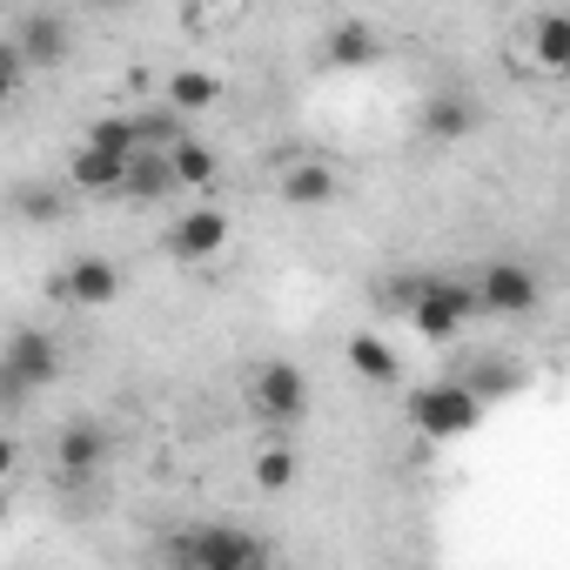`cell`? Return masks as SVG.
<instances>
[{"label": "cell", "instance_id": "cell-21", "mask_svg": "<svg viewBox=\"0 0 570 570\" xmlns=\"http://www.w3.org/2000/svg\"><path fill=\"white\" fill-rule=\"evenodd\" d=\"M14 215L48 228V222H61V215H68V195H61V188H48V181H28V188H14Z\"/></svg>", "mask_w": 570, "mask_h": 570}, {"label": "cell", "instance_id": "cell-7", "mask_svg": "<svg viewBox=\"0 0 570 570\" xmlns=\"http://www.w3.org/2000/svg\"><path fill=\"white\" fill-rule=\"evenodd\" d=\"M470 296H476V316H530L543 303V282L530 262H490L470 282Z\"/></svg>", "mask_w": 570, "mask_h": 570}, {"label": "cell", "instance_id": "cell-22", "mask_svg": "<svg viewBox=\"0 0 570 570\" xmlns=\"http://www.w3.org/2000/svg\"><path fill=\"white\" fill-rule=\"evenodd\" d=\"M88 148L135 155V121H128V115H101V121H88Z\"/></svg>", "mask_w": 570, "mask_h": 570}, {"label": "cell", "instance_id": "cell-11", "mask_svg": "<svg viewBox=\"0 0 570 570\" xmlns=\"http://www.w3.org/2000/svg\"><path fill=\"white\" fill-rule=\"evenodd\" d=\"M476 121H483V108H476L463 88H436V95L423 101V115H416L423 141H436V148H450V141H470V135H476Z\"/></svg>", "mask_w": 570, "mask_h": 570}, {"label": "cell", "instance_id": "cell-16", "mask_svg": "<svg viewBox=\"0 0 570 570\" xmlns=\"http://www.w3.org/2000/svg\"><path fill=\"white\" fill-rule=\"evenodd\" d=\"M121 161L128 155H108V148H75V161H68V181L81 188V195H115L121 188Z\"/></svg>", "mask_w": 570, "mask_h": 570}, {"label": "cell", "instance_id": "cell-24", "mask_svg": "<svg viewBox=\"0 0 570 570\" xmlns=\"http://www.w3.org/2000/svg\"><path fill=\"white\" fill-rule=\"evenodd\" d=\"M21 81H28V61H21V48H14V41H0V108H8V101L21 95Z\"/></svg>", "mask_w": 570, "mask_h": 570}, {"label": "cell", "instance_id": "cell-1", "mask_svg": "<svg viewBox=\"0 0 570 570\" xmlns=\"http://www.w3.org/2000/svg\"><path fill=\"white\" fill-rule=\"evenodd\" d=\"M48 383H61V343L28 323V330H14L8 343H0V410L35 403Z\"/></svg>", "mask_w": 570, "mask_h": 570}, {"label": "cell", "instance_id": "cell-9", "mask_svg": "<svg viewBox=\"0 0 570 570\" xmlns=\"http://www.w3.org/2000/svg\"><path fill=\"white\" fill-rule=\"evenodd\" d=\"M115 296H121V268L108 255H75L55 275V303H68V309H108Z\"/></svg>", "mask_w": 570, "mask_h": 570}, {"label": "cell", "instance_id": "cell-20", "mask_svg": "<svg viewBox=\"0 0 570 570\" xmlns=\"http://www.w3.org/2000/svg\"><path fill=\"white\" fill-rule=\"evenodd\" d=\"M296 476H303V456H296L289 443H262V450H255V490L282 497V490H289Z\"/></svg>", "mask_w": 570, "mask_h": 570}, {"label": "cell", "instance_id": "cell-27", "mask_svg": "<svg viewBox=\"0 0 570 570\" xmlns=\"http://www.w3.org/2000/svg\"><path fill=\"white\" fill-rule=\"evenodd\" d=\"M81 8H95V14H121V8H135V0H81Z\"/></svg>", "mask_w": 570, "mask_h": 570}, {"label": "cell", "instance_id": "cell-18", "mask_svg": "<svg viewBox=\"0 0 570 570\" xmlns=\"http://www.w3.org/2000/svg\"><path fill=\"white\" fill-rule=\"evenodd\" d=\"M168 168H175V188H195V195H202V188H208V181L222 175L215 148H208V141H195V128H188V135H181V141L168 148Z\"/></svg>", "mask_w": 570, "mask_h": 570}, {"label": "cell", "instance_id": "cell-6", "mask_svg": "<svg viewBox=\"0 0 570 570\" xmlns=\"http://www.w3.org/2000/svg\"><path fill=\"white\" fill-rule=\"evenodd\" d=\"M275 195L289 202V208H330L343 195V175L316 148H282L275 155Z\"/></svg>", "mask_w": 570, "mask_h": 570}, {"label": "cell", "instance_id": "cell-23", "mask_svg": "<svg viewBox=\"0 0 570 570\" xmlns=\"http://www.w3.org/2000/svg\"><path fill=\"white\" fill-rule=\"evenodd\" d=\"M456 383H470V390H476L483 403H490V396H503V390H517V376H510L503 363H476V370H463Z\"/></svg>", "mask_w": 570, "mask_h": 570}, {"label": "cell", "instance_id": "cell-10", "mask_svg": "<svg viewBox=\"0 0 570 570\" xmlns=\"http://www.w3.org/2000/svg\"><path fill=\"white\" fill-rule=\"evenodd\" d=\"M14 48H21V61H28L35 75H48V68H61V61L75 55V28H68L61 14L35 8V14H21V28H14Z\"/></svg>", "mask_w": 570, "mask_h": 570}, {"label": "cell", "instance_id": "cell-14", "mask_svg": "<svg viewBox=\"0 0 570 570\" xmlns=\"http://www.w3.org/2000/svg\"><path fill=\"white\" fill-rule=\"evenodd\" d=\"M323 61L330 68H376L383 61V35L370 21H336L330 41H323Z\"/></svg>", "mask_w": 570, "mask_h": 570}, {"label": "cell", "instance_id": "cell-8", "mask_svg": "<svg viewBox=\"0 0 570 570\" xmlns=\"http://www.w3.org/2000/svg\"><path fill=\"white\" fill-rule=\"evenodd\" d=\"M101 470H108V430L95 416L61 423V436H55V476L61 483H95Z\"/></svg>", "mask_w": 570, "mask_h": 570}, {"label": "cell", "instance_id": "cell-25", "mask_svg": "<svg viewBox=\"0 0 570 570\" xmlns=\"http://www.w3.org/2000/svg\"><path fill=\"white\" fill-rule=\"evenodd\" d=\"M416 289H423V275H396V282H383V309H396V316H410V303H416Z\"/></svg>", "mask_w": 570, "mask_h": 570}, {"label": "cell", "instance_id": "cell-19", "mask_svg": "<svg viewBox=\"0 0 570 570\" xmlns=\"http://www.w3.org/2000/svg\"><path fill=\"white\" fill-rule=\"evenodd\" d=\"M128 121H135V148H175V141L188 135V115L168 108V101H155V108H141V115H128Z\"/></svg>", "mask_w": 570, "mask_h": 570}, {"label": "cell", "instance_id": "cell-26", "mask_svg": "<svg viewBox=\"0 0 570 570\" xmlns=\"http://www.w3.org/2000/svg\"><path fill=\"white\" fill-rule=\"evenodd\" d=\"M14 463H21V443H14L8 430H0V483H8V476H14Z\"/></svg>", "mask_w": 570, "mask_h": 570}, {"label": "cell", "instance_id": "cell-3", "mask_svg": "<svg viewBox=\"0 0 570 570\" xmlns=\"http://www.w3.org/2000/svg\"><path fill=\"white\" fill-rule=\"evenodd\" d=\"M410 423L430 436V443H450V436H470L476 423H483V396L470 390V383H423V390H410Z\"/></svg>", "mask_w": 570, "mask_h": 570}, {"label": "cell", "instance_id": "cell-15", "mask_svg": "<svg viewBox=\"0 0 570 570\" xmlns=\"http://www.w3.org/2000/svg\"><path fill=\"white\" fill-rule=\"evenodd\" d=\"M161 101L195 121V115H208V108L222 101V75H215V68H175V75L161 81Z\"/></svg>", "mask_w": 570, "mask_h": 570}, {"label": "cell", "instance_id": "cell-5", "mask_svg": "<svg viewBox=\"0 0 570 570\" xmlns=\"http://www.w3.org/2000/svg\"><path fill=\"white\" fill-rule=\"evenodd\" d=\"M470 316H476L470 282H456V275H423V289H416V303H410V330H416L423 343H456Z\"/></svg>", "mask_w": 570, "mask_h": 570}, {"label": "cell", "instance_id": "cell-12", "mask_svg": "<svg viewBox=\"0 0 570 570\" xmlns=\"http://www.w3.org/2000/svg\"><path fill=\"white\" fill-rule=\"evenodd\" d=\"M115 195H128V202H141V208L181 195V188H175V168H168V148H135V155L121 161V188H115Z\"/></svg>", "mask_w": 570, "mask_h": 570}, {"label": "cell", "instance_id": "cell-28", "mask_svg": "<svg viewBox=\"0 0 570 570\" xmlns=\"http://www.w3.org/2000/svg\"><path fill=\"white\" fill-rule=\"evenodd\" d=\"M0 530H8V483H0Z\"/></svg>", "mask_w": 570, "mask_h": 570}, {"label": "cell", "instance_id": "cell-13", "mask_svg": "<svg viewBox=\"0 0 570 570\" xmlns=\"http://www.w3.org/2000/svg\"><path fill=\"white\" fill-rule=\"evenodd\" d=\"M228 248V215L222 208H188L175 228H168V255L175 262H208Z\"/></svg>", "mask_w": 570, "mask_h": 570}, {"label": "cell", "instance_id": "cell-4", "mask_svg": "<svg viewBox=\"0 0 570 570\" xmlns=\"http://www.w3.org/2000/svg\"><path fill=\"white\" fill-rule=\"evenodd\" d=\"M248 410H255V423H268V430H296V423L309 416V376H303L296 363L268 356V363L248 376Z\"/></svg>", "mask_w": 570, "mask_h": 570}, {"label": "cell", "instance_id": "cell-17", "mask_svg": "<svg viewBox=\"0 0 570 570\" xmlns=\"http://www.w3.org/2000/svg\"><path fill=\"white\" fill-rule=\"evenodd\" d=\"M343 356H350V370H356L363 383H376V390H390V383L403 376L396 350H390L383 336H370V330H363V336H350V343H343Z\"/></svg>", "mask_w": 570, "mask_h": 570}, {"label": "cell", "instance_id": "cell-2", "mask_svg": "<svg viewBox=\"0 0 570 570\" xmlns=\"http://www.w3.org/2000/svg\"><path fill=\"white\" fill-rule=\"evenodd\" d=\"M161 557H168V563H181V570H255V563H268L275 550H268L262 537L235 530V523H202V530L168 537V550H161Z\"/></svg>", "mask_w": 570, "mask_h": 570}]
</instances>
